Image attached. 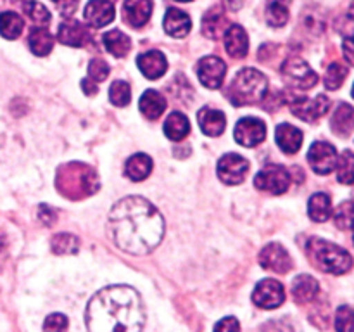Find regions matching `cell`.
I'll use <instances>...</instances> for the list:
<instances>
[{
  "label": "cell",
  "instance_id": "cell-1",
  "mask_svg": "<svg viewBox=\"0 0 354 332\" xmlns=\"http://www.w3.org/2000/svg\"><path fill=\"white\" fill-rule=\"evenodd\" d=\"M107 230L114 244L130 255H147L159 246L165 220L154 204L138 196L118 201L109 213Z\"/></svg>",
  "mask_w": 354,
  "mask_h": 332
},
{
  "label": "cell",
  "instance_id": "cell-2",
  "mask_svg": "<svg viewBox=\"0 0 354 332\" xmlns=\"http://www.w3.org/2000/svg\"><path fill=\"white\" fill-rule=\"evenodd\" d=\"M144 306L130 286H109L99 290L86 308L88 332H142Z\"/></svg>",
  "mask_w": 354,
  "mask_h": 332
},
{
  "label": "cell",
  "instance_id": "cell-3",
  "mask_svg": "<svg viewBox=\"0 0 354 332\" xmlns=\"http://www.w3.org/2000/svg\"><path fill=\"white\" fill-rule=\"evenodd\" d=\"M57 190L64 197L73 201L83 199L99 190V176L85 163H68L61 166L55 176Z\"/></svg>",
  "mask_w": 354,
  "mask_h": 332
},
{
  "label": "cell",
  "instance_id": "cell-4",
  "mask_svg": "<svg viewBox=\"0 0 354 332\" xmlns=\"http://www.w3.org/2000/svg\"><path fill=\"white\" fill-rule=\"evenodd\" d=\"M268 80L261 71L254 68H244L235 75L228 86V99L235 106L256 104L266 95Z\"/></svg>",
  "mask_w": 354,
  "mask_h": 332
},
{
  "label": "cell",
  "instance_id": "cell-5",
  "mask_svg": "<svg viewBox=\"0 0 354 332\" xmlns=\"http://www.w3.org/2000/svg\"><path fill=\"white\" fill-rule=\"evenodd\" d=\"M308 256L311 258L313 265L334 275H342L353 266V258L346 249L324 241V239H311L308 242Z\"/></svg>",
  "mask_w": 354,
  "mask_h": 332
},
{
  "label": "cell",
  "instance_id": "cell-6",
  "mask_svg": "<svg viewBox=\"0 0 354 332\" xmlns=\"http://www.w3.org/2000/svg\"><path fill=\"white\" fill-rule=\"evenodd\" d=\"M282 76L286 82L296 89H313L318 83V75L310 68L304 59L301 57H289L282 64Z\"/></svg>",
  "mask_w": 354,
  "mask_h": 332
},
{
  "label": "cell",
  "instance_id": "cell-7",
  "mask_svg": "<svg viewBox=\"0 0 354 332\" xmlns=\"http://www.w3.org/2000/svg\"><path fill=\"white\" fill-rule=\"evenodd\" d=\"M256 189L270 194H283L290 185V173L282 165H266L254 178Z\"/></svg>",
  "mask_w": 354,
  "mask_h": 332
},
{
  "label": "cell",
  "instance_id": "cell-8",
  "mask_svg": "<svg viewBox=\"0 0 354 332\" xmlns=\"http://www.w3.org/2000/svg\"><path fill=\"white\" fill-rule=\"evenodd\" d=\"M248 172V159L242 158L241 154H235V152L221 156L220 161H218V176H220L221 182L228 183V185H239V183L244 182Z\"/></svg>",
  "mask_w": 354,
  "mask_h": 332
},
{
  "label": "cell",
  "instance_id": "cell-9",
  "mask_svg": "<svg viewBox=\"0 0 354 332\" xmlns=\"http://www.w3.org/2000/svg\"><path fill=\"white\" fill-rule=\"evenodd\" d=\"M252 301L256 306L263 308V310H273L286 301V289L279 280L265 279L256 286L254 293H252Z\"/></svg>",
  "mask_w": 354,
  "mask_h": 332
},
{
  "label": "cell",
  "instance_id": "cell-10",
  "mask_svg": "<svg viewBox=\"0 0 354 332\" xmlns=\"http://www.w3.org/2000/svg\"><path fill=\"white\" fill-rule=\"evenodd\" d=\"M330 107V100L325 95H317L315 99H308V97H296L290 100V109H292L294 116L301 118L303 121H317L324 116Z\"/></svg>",
  "mask_w": 354,
  "mask_h": 332
},
{
  "label": "cell",
  "instance_id": "cell-11",
  "mask_svg": "<svg viewBox=\"0 0 354 332\" xmlns=\"http://www.w3.org/2000/svg\"><path fill=\"white\" fill-rule=\"evenodd\" d=\"M308 163L311 165L315 173L318 175H328L335 169L337 163V151L328 142H315L308 152Z\"/></svg>",
  "mask_w": 354,
  "mask_h": 332
},
{
  "label": "cell",
  "instance_id": "cell-12",
  "mask_svg": "<svg viewBox=\"0 0 354 332\" xmlns=\"http://www.w3.org/2000/svg\"><path fill=\"white\" fill-rule=\"evenodd\" d=\"M235 140L244 147H256L266 137V124L259 118H242L234 130Z\"/></svg>",
  "mask_w": 354,
  "mask_h": 332
},
{
  "label": "cell",
  "instance_id": "cell-13",
  "mask_svg": "<svg viewBox=\"0 0 354 332\" xmlns=\"http://www.w3.org/2000/svg\"><path fill=\"white\" fill-rule=\"evenodd\" d=\"M197 75L207 89H220L227 75V64L216 55H206L197 62Z\"/></svg>",
  "mask_w": 354,
  "mask_h": 332
},
{
  "label": "cell",
  "instance_id": "cell-14",
  "mask_svg": "<svg viewBox=\"0 0 354 332\" xmlns=\"http://www.w3.org/2000/svg\"><path fill=\"white\" fill-rule=\"evenodd\" d=\"M259 265L268 272L287 273L292 268V258L283 246H280L279 242H272L259 252Z\"/></svg>",
  "mask_w": 354,
  "mask_h": 332
},
{
  "label": "cell",
  "instance_id": "cell-15",
  "mask_svg": "<svg viewBox=\"0 0 354 332\" xmlns=\"http://www.w3.org/2000/svg\"><path fill=\"white\" fill-rule=\"evenodd\" d=\"M137 66L145 78L158 80L168 69V61H166V57L159 50H149L138 55Z\"/></svg>",
  "mask_w": 354,
  "mask_h": 332
},
{
  "label": "cell",
  "instance_id": "cell-16",
  "mask_svg": "<svg viewBox=\"0 0 354 332\" xmlns=\"http://www.w3.org/2000/svg\"><path fill=\"white\" fill-rule=\"evenodd\" d=\"M85 19L92 28H104L114 19V6L109 0H90L85 7Z\"/></svg>",
  "mask_w": 354,
  "mask_h": 332
},
{
  "label": "cell",
  "instance_id": "cell-17",
  "mask_svg": "<svg viewBox=\"0 0 354 332\" xmlns=\"http://www.w3.org/2000/svg\"><path fill=\"white\" fill-rule=\"evenodd\" d=\"M123 12L130 26L142 28L151 19L152 2L151 0H124Z\"/></svg>",
  "mask_w": 354,
  "mask_h": 332
},
{
  "label": "cell",
  "instance_id": "cell-18",
  "mask_svg": "<svg viewBox=\"0 0 354 332\" xmlns=\"http://www.w3.org/2000/svg\"><path fill=\"white\" fill-rule=\"evenodd\" d=\"M57 38L61 44L69 45V47H83L88 42L90 35L88 30L80 21L69 19L59 26Z\"/></svg>",
  "mask_w": 354,
  "mask_h": 332
},
{
  "label": "cell",
  "instance_id": "cell-19",
  "mask_svg": "<svg viewBox=\"0 0 354 332\" xmlns=\"http://www.w3.org/2000/svg\"><path fill=\"white\" fill-rule=\"evenodd\" d=\"M225 48L228 54L235 59L245 57L249 50V38L248 33L239 24H230L225 31Z\"/></svg>",
  "mask_w": 354,
  "mask_h": 332
},
{
  "label": "cell",
  "instance_id": "cell-20",
  "mask_svg": "<svg viewBox=\"0 0 354 332\" xmlns=\"http://www.w3.org/2000/svg\"><path fill=\"white\" fill-rule=\"evenodd\" d=\"M275 138L279 147L287 154H296L303 145V131L289 123H282L277 127Z\"/></svg>",
  "mask_w": 354,
  "mask_h": 332
},
{
  "label": "cell",
  "instance_id": "cell-21",
  "mask_svg": "<svg viewBox=\"0 0 354 332\" xmlns=\"http://www.w3.org/2000/svg\"><path fill=\"white\" fill-rule=\"evenodd\" d=\"M199 120L201 130L207 135V137H218L223 133L225 124H227V118L221 111L213 109V107H203L197 114Z\"/></svg>",
  "mask_w": 354,
  "mask_h": 332
},
{
  "label": "cell",
  "instance_id": "cell-22",
  "mask_svg": "<svg viewBox=\"0 0 354 332\" xmlns=\"http://www.w3.org/2000/svg\"><path fill=\"white\" fill-rule=\"evenodd\" d=\"M162 26H165V31L169 37L182 38L189 35L190 28H192V21H190V17L183 10L173 7V9H168V12H166Z\"/></svg>",
  "mask_w": 354,
  "mask_h": 332
},
{
  "label": "cell",
  "instance_id": "cell-23",
  "mask_svg": "<svg viewBox=\"0 0 354 332\" xmlns=\"http://www.w3.org/2000/svg\"><path fill=\"white\" fill-rule=\"evenodd\" d=\"M318 282L311 275H297L292 282V297L297 304H306L317 297Z\"/></svg>",
  "mask_w": 354,
  "mask_h": 332
},
{
  "label": "cell",
  "instance_id": "cell-24",
  "mask_svg": "<svg viewBox=\"0 0 354 332\" xmlns=\"http://www.w3.org/2000/svg\"><path fill=\"white\" fill-rule=\"evenodd\" d=\"M332 130L339 137H348L354 130V109L349 104H339L337 109L332 114Z\"/></svg>",
  "mask_w": 354,
  "mask_h": 332
},
{
  "label": "cell",
  "instance_id": "cell-25",
  "mask_svg": "<svg viewBox=\"0 0 354 332\" xmlns=\"http://www.w3.org/2000/svg\"><path fill=\"white\" fill-rule=\"evenodd\" d=\"M142 114L149 120H158L161 118V114L166 109V99L158 92V90H147L144 92V95L140 97V102H138Z\"/></svg>",
  "mask_w": 354,
  "mask_h": 332
},
{
  "label": "cell",
  "instance_id": "cell-26",
  "mask_svg": "<svg viewBox=\"0 0 354 332\" xmlns=\"http://www.w3.org/2000/svg\"><path fill=\"white\" fill-rule=\"evenodd\" d=\"M165 133L169 140L180 142L190 133V121L189 118L185 116L180 111H175V113L169 114L165 121Z\"/></svg>",
  "mask_w": 354,
  "mask_h": 332
},
{
  "label": "cell",
  "instance_id": "cell-27",
  "mask_svg": "<svg viewBox=\"0 0 354 332\" xmlns=\"http://www.w3.org/2000/svg\"><path fill=\"white\" fill-rule=\"evenodd\" d=\"M228 19L220 7H213L203 17V33L209 38H220L227 31Z\"/></svg>",
  "mask_w": 354,
  "mask_h": 332
},
{
  "label": "cell",
  "instance_id": "cell-28",
  "mask_svg": "<svg viewBox=\"0 0 354 332\" xmlns=\"http://www.w3.org/2000/svg\"><path fill=\"white\" fill-rule=\"evenodd\" d=\"M152 172V159L147 154H133L124 165V173L133 182H142Z\"/></svg>",
  "mask_w": 354,
  "mask_h": 332
},
{
  "label": "cell",
  "instance_id": "cell-29",
  "mask_svg": "<svg viewBox=\"0 0 354 332\" xmlns=\"http://www.w3.org/2000/svg\"><path fill=\"white\" fill-rule=\"evenodd\" d=\"M308 214L313 221H327L332 214V201L328 197V194L318 192L313 194L310 197V203H308Z\"/></svg>",
  "mask_w": 354,
  "mask_h": 332
},
{
  "label": "cell",
  "instance_id": "cell-30",
  "mask_svg": "<svg viewBox=\"0 0 354 332\" xmlns=\"http://www.w3.org/2000/svg\"><path fill=\"white\" fill-rule=\"evenodd\" d=\"M104 45L114 57H124L131 48V40L120 30H111L104 35Z\"/></svg>",
  "mask_w": 354,
  "mask_h": 332
},
{
  "label": "cell",
  "instance_id": "cell-31",
  "mask_svg": "<svg viewBox=\"0 0 354 332\" xmlns=\"http://www.w3.org/2000/svg\"><path fill=\"white\" fill-rule=\"evenodd\" d=\"M290 0H268L266 3V23L273 28H282L289 21Z\"/></svg>",
  "mask_w": 354,
  "mask_h": 332
},
{
  "label": "cell",
  "instance_id": "cell-32",
  "mask_svg": "<svg viewBox=\"0 0 354 332\" xmlns=\"http://www.w3.org/2000/svg\"><path fill=\"white\" fill-rule=\"evenodd\" d=\"M28 44H30L31 52H33L35 55L44 57V55L50 54L52 47H54V38H52V35L48 33L45 28H35L30 33Z\"/></svg>",
  "mask_w": 354,
  "mask_h": 332
},
{
  "label": "cell",
  "instance_id": "cell-33",
  "mask_svg": "<svg viewBox=\"0 0 354 332\" xmlns=\"http://www.w3.org/2000/svg\"><path fill=\"white\" fill-rule=\"evenodd\" d=\"M24 21L19 14L16 12H7L0 14V35L7 40H16L21 33H23Z\"/></svg>",
  "mask_w": 354,
  "mask_h": 332
},
{
  "label": "cell",
  "instance_id": "cell-34",
  "mask_svg": "<svg viewBox=\"0 0 354 332\" xmlns=\"http://www.w3.org/2000/svg\"><path fill=\"white\" fill-rule=\"evenodd\" d=\"M337 178L341 183L351 185L354 183V152L344 151L341 156H337Z\"/></svg>",
  "mask_w": 354,
  "mask_h": 332
},
{
  "label": "cell",
  "instance_id": "cell-35",
  "mask_svg": "<svg viewBox=\"0 0 354 332\" xmlns=\"http://www.w3.org/2000/svg\"><path fill=\"white\" fill-rule=\"evenodd\" d=\"M50 246L55 255H75L80 249V241L73 234H55Z\"/></svg>",
  "mask_w": 354,
  "mask_h": 332
},
{
  "label": "cell",
  "instance_id": "cell-36",
  "mask_svg": "<svg viewBox=\"0 0 354 332\" xmlns=\"http://www.w3.org/2000/svg\"><path fill=\"white\" fill-rule=\"evenodd\" d=\"M334 220L341 230L354 228V201H344V203L339 204L334 213Z\"/></svg>",
  "mask_w": 354,
  "mask_h": 332
},
{
  "label": "cell",
  "instance_id": "cell-37",
  "mask_svg": "<svg viewBox=\"0 0 354 332\" xmlns=\"http://www.w3.org/2000/svg\"><path fill=\"white\" fill-rule=\"evenodd\" d=\"M23 10L28 14V17H30L35 24H38V26H47L52 19L47 7H45L44 3L35 2V0H30L28 3H24Z\"/></svg>",
  "mask_w": 354,
  "mask_h": 332
},
{
  "label": "cell",
  "instance_id": "cell-38",
  "mask_svg": "<svg viewBox=\"0 0 354 332\" xmlns=\"http://www.w3.org/2000/svg\"><path fill=\"white\" fill-rule=\"evenodd\" d=\"M109 99L114 106L124 107L130 104L131 100V90L130 85L127 82H121V80H116V82L111 85L109 89Z\"/></svg>",
  "mask_w": 354,
  "mask_h": 332
},
{
  "label": "cell",
  "instance_id": "cell-39",
  "mask_svg": "<svg viewBox=\"0 0 354 332\" xmlns=\"http://www.w3.org/2000/svg\"><path fill=\"white\" fill-rule=\"evenodd\" d=\"M346 76H348V68L342 66L341 62H334L328 66L327 73H325V86L328 90H337L344 83Z\"/></svg>",
  "mask_w": 354,
  "mask_h": 332
},
{
  "label": "cell",
  "instance_id": "cell-40",
  "mask_svg": "<svg viewBox=\"0 0 354 332\" xmlns=\"http://www.w3.org/2000/svg\"><path fill=\"white\" fill-rule=\"evenodd\" d=\"M335 331L354 332V310L348 304L339 306L337 313H335Z\"/></svg>",
  "mask_w": 354,
  "mask_h": 332
},
{
  "label": "cell",
  "instance_id": "cell-41",
  "mask_svg": "<svg viewBox=\"0 0 354 332\" xmlns=\"http://www.w3.org/2000/svg\"><path fill=\"white\" fill-rule=\"evenodd\" d=\"M109 76V66L102 59H92L88 64V80L93 83H102Z\"/></svg>",
  "mask_w": 354,
  "mask_h": 332
},
{
  "label": "cell",
  "instance_id": "cell-42",
  "mask_svg": "<svg viewBox=\"0 0 354 332\" xmlns=\"http://www.w3.org/2000/svg\"><path fill=\"white\" fill-rule=\"evenodd\" d=\"M68 329V318L62 313H52L45 318L44 332H66Z\"/></svg>",
  "mask_w": 354,
  "mask_h": 332
},
{
  "label": "cell",
  "instance_id": "cell-43",
  "mask_svg": "<svg viewBox=\"0 0 354 332\" xmlns=\"http://www.w3.org/2000/svg\"><path fill=\"white\" fill-rule=\"evenodd\" d=\"M214 332H241V325H239L237 318L225 317L218 322Z\"/></svg>",
  "mask_w": 354,
  "mask_h": 332
},
{
  "label": "cell",
  "instance_id": "cell-44",
  "mask_svg": "<svg viewBox=\"0 0 354 332\" xmlns=\"http://www.w3.org/2000/svg\"><path fill=\"white\" fill-rule=\"evenodd\" d=\"M38 218L44 221V225L50 227V225L55 223L57 214H55V211L52 210V208H48L47 204H40V208H38Z\"/></svg>",
  "mask_w": 354,
  "mask_h": 332
},
{
  "label": "cell",
  "instance_id": "cell-45",
  "mask_svg": "<svg viewBox=\"0 0 354 332\" xmlns=\"http://www.w3.org/2000/svg\"><path fill=\"white\" fill-rule=\"evenodd\" d=\"M342 50H344V55L346 59H348L349 64L354 66V35L353 37L346 38L344 44H342Z\"/></svg>",
  "mask_w": 354,
  "mask_h": 332
},
{
  "label": "cell",
  "instance_id": "cell-46",
  "mask_svg": "<svg viewBox=\"0 0 354 332\" xmlns=\"http://www.w3.org/2000/svg\"><path fill=\"white\" fill-rule=\"evenodd\" d=\"M76 3H78V0H61V2H59V9H61L62 14H68L69 16V14L75 10Z\"/></svg>",
  "mask_w": 354,
  "mask_h": 332
},
{
  "label": "cell",
  "instance_id": "cell-47",
  "mask_svg": "<svg viewBox=\"0 0 354 332\" xmlns=\"http://www.w3.org/2000/svg\"><path fill=\"white\" fill-rule=\"evenodd\" d=\"M82 89H83V92L86 93V95H93V93H97V83H93L92 80H83L82 82Z\"/></svg>",
  "mask_w": 354,
  "mask_h": 332
},
{
  "label": "cell",
  "instance_id": "cell-48",
  "mask_svg": "<svg viewBox=\"0 0 354 332\" xmlns=\"http://www.w3.org/2000/svg\"><path fill=\"white\" fill-rule=\"evenodd\" d=\"M244 2L245 0H223V6L227 7L228 10H232V12H234V10L241 9V7L244 6Z\"/></svg>",
  "mask_w": 354,
  "mask_h": 332
},
{
  "label": "cell",
  "instance_id": "cell-49",
  "mask_svg": "<svg viewBox=\"0 0 354 332\" xmlns=\"http://www.w3.org/2000/svg\"><path fill=\"white\" fill-rule=\"evenodd\" d=\"M349 17L354 21V0L351 2V6H349Z\"/></svg>",
  "mask_w": 354,
  "mask_h": 332
},
{
  "label": "cell",
  "instance_id": "cell-50",
  "mask_svg": "<svg viewBox=\"0 0 354 332\" xmlns=\"http://www.w3.org/2000/svg\"><path fill=\"white\" fill-rule=\"evenodd\" d=\"M14 2H16V3H19V6L23 7L24 3H28V2H30V0H14Z\"/></svg>",
  "mask_w": 354,
  "mask_h": 332
},
{
  "label": "cell",
  "instance_id": "cell-51",
  "mask_svg": "<svg viewBox=\"0 0 354 332\" xmlns=\"http://www.w3.org/2000/svg\"><path fill=\"white\" fill-rule=\"evenodd\" d=\"M178 2H192V0H178Z\"/></svg>",
  "mask_w": 354,
  "mask_h": 332
},
{
  "label": "cell",
  "instance_id": "cell-52",
  "mask_svg": "<svg viewBox=\"0 0 354 332\" xmlns=\"http://www.w3.org/2000/svg\"><path fill=\"white\" fill-rule=\"evenodd\" d=\"M351 93H353V97H354V85H353V90H351Z\"/></svg>",
  "mask_w": 354,
  "mask_h": 332
},
{
  "label": "cell",
  "instance_id": "cell-53",
  "mask_svg": "<svg viewBox=\"0 0 354 332\" xmlns=\"http://www.w3.org/2000/svg\"><path fill=\"white\" fill-rule=\"evenodd\" d=\"M2 2H3V0H0V6H2Z\"/></svg>",
  "mask_w": 354,
  "mask_h": 332
},
{
  "label": "cell",
  "instance_id": "cell-54",
  "mask_svg": "<svg viewBox=\"0 0 354 332\" xmlns=\"http://www.w3.org/2000/svg\"><path fill=\"white\" fill-rule=\"evenodd\" d=\"M55 2H61V0H55Z\"/></svg>",
  "mask_w": 354,
  "mask_h": 332
}]
</instances>
